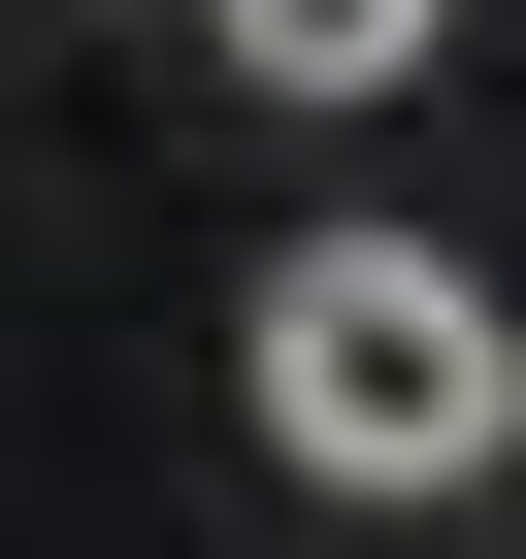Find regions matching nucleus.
<instances>
[{
    "instance_id": "f257e3e1",
    "label": "nucleus",
    "mask_w": 526,
    "mask_h": 559,
    "mask_svg": "<svg viewBox=\"0 0 526 559\" xmlns=\"http://www.w3.org/2000/svg\"><path fill=\"white\" fill-rule=\"evenodd\" d=\"M230 395H263L297 493H461V461H526V330H493V263H428V230H297L263 330H230Z\"/></svg>"
},
{
    "instance_id": "f03ea898",
    "label": "nucleus",
    "mask_w": 526,
    "mask_h": 559,
    "mask_svg": "<svg viewBox=\"0 0 526 559\" xmlns=\"http://www.w3.org/2000/svg\"><path fill=\"white\" fill-rule=\"evenodd\" d=\"M428 34H461V0H230V67H263V99H395Z\"/></svg>"
}]
</instances>
